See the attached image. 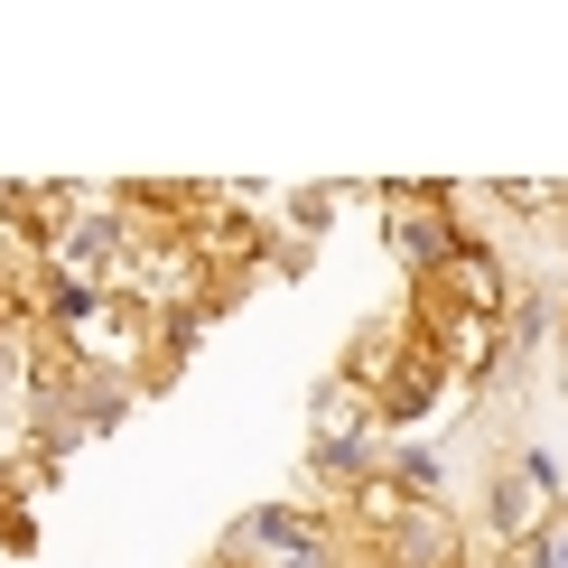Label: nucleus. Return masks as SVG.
I'll return each mask as SVG.
<instances>
[{
    "mask_svg": "<svg viewBox=\"0 0 568 568\" xmlns=\"http://www.w3.org/2000/svg\"><path fill=\"white\" fill-rule=\"evenodd\" d=\"M568 513V476H559V457L550 447H504L494 457V476H485V513H476V531L494 540V550H523V540H540Z\"/></svg>",
    "mask_w": 568,
    "mask_h": 568,
    "instance_id": "obj_2",
    "label": "nucleus"
},
{
    "mask_svg": "<svg viewBox=\"0 0 568 568\" xmlns=\"http://www.w3.org/2000/svg\"><path fill=\"white\" fill-rule=\"evenodd\" d=\"M224 568H354V540L336 523V504H252L233 513L224 540H215Z\"/></svg>",
    "mask_w": 568,
    "mask_h": 568,
    "instance_id": "obj_1",
    "label": "nucleus"
},
{
    "mask_svg": "<svg viewBox=\"0 0 568 568\" xmlns=\"http://www.w3.org/2000/svg\"><path fill=\"white\" fill-rule=\"evenodd\" d=\"M513 559H523V568H568V513H559V523L540 531V540H523Z\"/></svg>",
    "mask_w": 568,
    "mask_h": 568,
    "instance_id": "obj_5",
    "label": "nucleus"
},
{
    "mask_svg": "<svg viewBox=\"0 0 568 568\" xmlns=\"http://www.w3.org/2000/svg\"><path fill=\"white\" fill-rule=\"evenodd\" d=\"M466 568H523V559H513V550H494V540H485V550L466 559Z\"/></svg>",
    "mask_w": 568,
    "mask_h": 568,
    "instance_id": "obj_6",
    "label": "nucleus"
},
{
    "mask_svg": "<svg viewBox=\"0 0 568 568\" xmlns=\"http://www.w3.org/2000/svg\"><path fill=\"white\" fill-rule=\"evenodd\" d=\"M383 476L410 494V504H447V457L429 438H392V457H383Z\"/></svg>",
    "mask_w": 568,
    "mask_h": 568,
    "instance_id": "obj_4",
    "label": "nucleus"
},
{
    "mask_svg": "<svg viewBox=\"0 0 568 568\" xmlns=\"http://www.w3.org/2000/svg\"><path fill=\"white\" fill-rule=\"evenodd\" d=\"M205 568H224V559H205Z\"/></svg>",
    "mask_w": 568,
    "mask_h": 568,
    "instance_id": "obj_7",
    "label": "nucleus"
},
{
    "mask_svg": "<svg viewBox=\"0 0 568 568\" xmlns=\"http://www.w3.org/2000/svg\"><path fill=\"white\" fill-rule=\"evenodd\" d=\"M373 205H383V243H392V262L410 271V290H419V280H438L466 243H476L466 215H457V186H400L392 178Z\"/></svg>",
    "mask_w": 568,
    "mask_h": 568,
    "instance_id": "obj_3",
    "label": "nucleus"
}]
</instances>
